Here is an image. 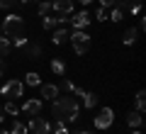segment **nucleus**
I'll return each mask as SVG.
<instances>
[{"label": "nucleus", "instance_id": "28", "mask_svg": "<svg viewBox=\"0 0 146 134\" xmlns=\"http://www.w3.org/2000/svg\"><path fill=\"white\" fill-rule=\"evenodd\" d=\"M95 20H107V10H105V7H98V10H95Z\"/></svg>", "mask_w": 146, "mask_h": 134}, {"label": "nucleus", "instance_id": "3", "mask_svg": "<svg viewBox=\"0 0 146 134\" xmlns=\"http://www.w3.org/2000/svg\"><path fill=\"white\" fill-rule=\"evenodd\" d=\"M68 39H71V44H73V51L78 54V56H85V54L90 51V37L85 34V29H73L71 34H68Z\"/></svg>", "mask_w": 146, "mask_h": 134}, {"label": "nucleus", "instance_id": "12", "mask_svg": "<svg viewBox=\"0 0 146 134\" xmlns=\"http://www.w3.org/2000/svg\"><path fill=\"white\" fill-rule=\"evenodd\" d=\"M141 122H144V115L136 112V110H129V115H127V124H129V127H134V129H139Z\"/></svg>", "mask_w": 146, "mask_h": 134}, {"label": "nucleus", "instance_id": "32", "mask_svg": "<svg viewBox=\"0 0 146 134\" xmlns=\"http://www.w3.org/2000/svg\"><path fill=\"white\" fill-rule=\"evenodd\" d=\"M5 71H7V61H5V59H0V76H5Z\"/></svg>", "mask_w": 146, "mask_h": 134}, {"label": "nucleus", "instance_id": "7", "mask_svg": "<svg viewBox=\"0 0 146 134\" xmlns=\"http://www.w3.org/2000/svg\"><path fill=\"white\" fill-rule=\"evenodd\" d=\"M73 25V29H85V27L93 22V17H90V12H85V10H80V12H76V15L68 20Z\"/></svg>", "mask_w": 146, "mask_h": 134}, {"label": "nucleus", "instance_id": "5", "mask_svg": "<svg viewBox=\"0 0 146 134\" xmlns=\"http://www.w3.org/2000/svg\"><path fill=\"white\" fill-rule=\"evenodd\" d=\"M112 122H115V110H112V107H102L93 124H95V129H110Z\"/></svg>", "mask_w": 146, "mask_h": 134}, {"label": "nucleus", "instance_id": "25", "mask_svg": "<svg viewBox=\"0 0 146 134\" xmlns=\"http://www.w3.org/2000/svg\"><path fill=\"white\" fill-rule=\"evenodd\" d=\"M122 15H124V12H122L119 7H112V12H110V20H112V22H119Z\"/></svg>", "mask_w": 146, "mask_h": 134}, {"label": "nucleus", "instance_id": "1", "mask_svg": "<svg viewBox=\"0 0 146 134\" xmlns=\"http://www.w3.org/2000/svg\"><path fill=\"white\" fill-rule=\"evenodd\" d=\"M78 103L73 95H66V98H54L51 100V115L58 119V122H66V124H73L78 119Z\"/></svg>", "mask_w": 146, "mask_h": 134}, {"label": "nucleus", "instance_id": "2", "mask_svg": "<svg viewBox=\"0 0 146 134\" xmlns=\"http://www.w3.org/2000/svg\"><path fill=\"white\" fill-rule=\"evenodd\" d=\"M0 34L7 37V39H12L17 34H25V17L22 15H7L3 20V32Z\"/></svg>", "mask_w": 146, "mask_h": 134}, {"label": "nucleus", "instance_id": "34", "mask_svg": "<svg viewBox=\"0 0 146 134\" xmlns=\"http://www.w3.org/2000/svg\"><path fill=\"white\" fill-rule=\"evenodd\" d=\"M20 5H29V3H36V0H17Z\"/></svg>", "mask_w": 146, "mask_h": 134}, {"label": "nucleus", "instance_id": "31", "mask_svg": "<svg viewBox=\"0 0 146 134\" xmlns=\"http://www.w3.org/2000/svg\"><path fill=\"white\" fill-rule=\"evenodd\" d=\"M115 3H117V0H100V7L107 10V7H115Z\"/></svg>", "mask_w": 146, "mask_h": 134}, {"label": "nucleus", "instance_id": "24", "mask_svg": "<svg viewBox=\"0 0 146 134\" xmlns=\"http://www.w3.org/2000/svg\"><path fill=\"white\" fill-rule=\"evenodd\" d=\"M42 27H44V29H49V32H51L54 27H58V25H56V17H49V15H46V17H44V22H42Z\"/></svg>", "mask_w": 146, "mask_h": 134}, {"label": "nucleus", "instance_id": "27", "mask_svg": "<svg viewBox=\"0 0 146 134\" xmlns=\"http://www.w3.org/2000/svg\"><path fill=\"white\" fill-rule=\"evenodd\" d=\"M129 5H131L129 0H117V3H115V7H119L122 12H127V10H129Z\"/></svg>", "mask_w": 146, "mask_h": 134}, {"label": "nucleus", "instance_id": "33", "mask_svg": "<svg viewBox=\"0 0 146 134\" xmlns=\"http://www.w3.org/2000/svg\"><path fill=\"white\" fill-rule=\"evenodd\" d=\"M146 29V17H139V32Z\"/></svg>", "mask_w": 146, "mask_h": 134}, {"label": "nucleus", "instance_id": "16", "mask_svg": "<svg viewBox=\"0 0 146 134\" xmlns=\"http://www.w3.org/2000/svg\"><path fill=\"white\" fill-rule=\"evenodd\" d=\"M25 56L27 59H39L42 56V47H39V44H29V47L25 49Z\"/></svg>", "mask_w": 146, "mask_h": 134}, {"label": "nucleus", "instance_id": "21", "mask_svg": "<svg viewBox=\"0 0 146 134\" xmlns=\"http://www.w3.org/2000/svg\"><path fill=\"white\" fill-rule=\"evenodd\" d=\"M36 12H39L42 17H46L49 12H51V0H42V3H39V7H36Z\"/></svg>", "mask_w": 146, "mask_h": 134}, {"label": "nucleus", "instance_id": "8", "mask_svg": "<svg viewBox=\"0 0 146 134\" xmlns=\"http://www.w3.org/2000/svg\"><path fill=\"white\" fill-rule=\"evenodd\" d=\"M42 107H44L42 98H29V100H25V105H22V110H25L29 117H36V115L42 112Z\"/></svg>", "mask_w": 146, "mask_h": 134}, {"label": "nucleus", "instance_id": "17", "mask_svg": "<svg viewBox=\"0 0 146 134\" xmlns=\"http://www.w3.org/2000/svg\"><path fill=\"white\" fill-rule=\"evenodd\" d=\"M51 73H56V76H63V73H66V63H63V59H54V61H51Z\"/></svg>", "mask_w": 146, "mask_h": 134}, {"label": "nucleus", "instance_id": "9", "mask_svg": "<svg viewBox=\"0 0 146 134\" xmlns=\"http://www.w3.org/2000/svg\"><path fill=\"white\" fill-rule=\"evenodd\" d=\"M51 10H56L58 15H68L73 12V0H51Z\"/></svg>", "mask_w": 146, "mask_h": 134}, {"label": "nucleus", "instance_id": "36", "mask_svg": "<svg viewBox=\"0 0 146 134\" xmlns=\"http://www.w3.org/2000/svg\"><path fill=\"white\" fill-rule=\"evenodd\" d=\"M5 119V110H3V105H0V122Z\"/></svg>", "mask_w": 146, "mask_h": 134}, {"label": "nucleus", "instance_id": "10", "mask_svg": "<svg viewBox=\"0 0 146 134\" xmlns=\"http://www.w3.org/2000/svg\"><path fill=\"white\" fill-rule=\"evenodd\" d=\"M136 39H139V29H134V27L124 29V34H122V44H124V47H131V44H136Z\"/></svg>", "mask_w": 146, "mask_h": 134}, {"label": "nucleus", "instance_id": "6", "mask_svg": "<svg viewBox=\"0 0 146 134\" xmlns=\"http://www.w3.org/2000/svg\"><path fill=\"white\" fill-rule=\"evenodd\" d=\"M27 132H32V134H51V124L46 122L44 117H32V122L27 124Z\"/></svg>", "mask_w": 146, "mask_h": 134}, {"label": "nucleus", "instance_id": "37", "mask_svg": "<svg viewBox=\"0 0 146 134\" xmlns=\"http://www.w3.org/2000/svg\"><path fill=\"white\" fill-rule=\"evenodd\" d=\"M80 5H90V3H93V0H78Z\"/></svg>", "mask_w": 146, "mask_h": 134}, {"label": "nucleus", "instance_id": "14", "mask_svg": "<svg viewBox=\"0 0 146 134\" xmlns=\"http://www.w3.org/2000/svg\"><path fill=\"white\" fill-rule=\"evenodd\" d=\"M10 49H12V41L7 39V37L0 34V59H5L7 54H10Z\"/></svg>", "mask_w": 146, "mask_h": 134}, {"label": "nucleus", "instance_id": "19", "mask_svg": "<svg viewBox=\"0 0 146 134\" xmlns=\"http://www.w3.org/2000/svg\"><path fill=\"white\" fill-rule=\"evenodd\" d=\"M134 103H136V112L144 115V107H146V93H144V90H139V93H136Z\"/></svg>", "mask_w": 146, "mask_h": 134}, {"label": "nucleus", "instance_id": "29", "mask_svg": "<svg viewBox=\"0 0 146 134\" xmlns=\"http://www.w3.org/2000/svg\"><path fill=\"white\" fill-rule=\"evenodd\" d=\"M63 88H66V90H68V93H76V88H78V85H76V83H71V81H68V78H66V81H63Z\"/></svg>", "mask_w": 146, "mask_h": 134}, {"label": "nucleus", "instance_id": "18", "mask_svg": "<svg viewBox=\"0 0 146 134\" xmlns=\"http://www.w3.org/2000/svg\"><path fill=\"white\" fill-rule=\"evenodd\" d=\"M83 105H85L88 110H93L95 105H98V95H95V93H88V90H85V93H83Z\"/></svg>", "mask_w": 146, "mask_h": 134}, {"label": "nucleus", "instance_id": "23", "mask_svg": "<svg viewBox=\"0 0 146 134\" xmlns=\"http://www.w3.org/2000/svg\"><path fill=\"white\" fill-rule=\"evenodd\" d=\"M17 5H20L17 0H0V10H15Z\"/></svg>", "mask_w": 146, "mask_h": 134}, {"label": "nucleus", "instance_id": "13", "mask_svg": "<svg viewBox=\"0 0 146 134\" xmlns=\"http://www.w3.org/2000/svg\"><path fill=\"white\" fill-rule=\"evenodd\" d=\"M68 34H71V32L68 29H63V27H56V29H54V34H51V44H63V41L68 39Z\"/></svg>", "mask_w": 146, "mask_h": 134}, {"label": "nucleus", "instance_id": "35", "mask_svg": "<svg viewBox=\"0 0 146 134\" xmlns=\"http://www.w3.org/2000/svg\"><path fill=\"white\" fill-rule=\"evenodd\" d=\"M71 134H90L88 129H78V132H71Z\"/></svg>", "mask_w": 146, "mask_h": 134}, {"label": "nucleus", "instance_id": "30", "mask_svg": "<svg viewBox=\"0 0 146 134\" xmlns=\"http://www.w3.org/2000/svg\"><path fill=\"white\" fill-rule=\"evenodd\" d=\"M139 10H141V3H139V0H134V3L129 5V12H131V15H139Z\"/></svg>", "mask_w": 146, "mask_h": 134}, {"label": "nucleus", "instance_id": "15", "mask_svg": "<svg viewBox=\"0 0 146 134\" xmlns=\"http://www.w3.org/2000/svg\"><path fill=\"white\" fill-rule=\"evenodd\" d=\"M25 85H32V88H34V85H42V76L34 73V71H29V73L25 76Z\"/></svg>", "mask_w": 146, "mask_h": 134}, {"label": "nucleus", "instance_id": "22", "mask_svg": "<svg viewBox=\"0 0 146 134\" xmlns=\"http://www.w3.org/2000/svg\"><path fill=\"white\" fill-rule=\"evenodd\" d=\"M10 134H27V124H25V122H17V119H15V124H12Z\"/></svg>", "mask_w": 146, "mask_h": 134}, {"label": "nucleus", "instance_id": "26", "mask_svg": "<svg viewBox=\"0 0 146 134\" xmlns=\"http://www.w3.org/2000/svg\"><path fill=\"white\" fill-rule=\"evenodd\" d=\"M12 39H15V47H27V37L25 34H17V37H12Z\"/></svg>", "mask_w": 146, "mask_h": 134}, {"label": "nucleus", "instance_id": "40", "mask_svg": "<svg viewBox=\"0 0 146 134\" xmlns=\"http://www.w3.org/2000/svg\"><path fill=\"white\" fill-rule=\"evenodd\" d=\"M139 3H141V0H139Z\"/></svg>", "mask_w": 146, "mask_h": 134}, {"label": "nucleus", "instance_id": "11", "mask_svg": "<svg viewBox=\"0 0 146 134\" xmlns=\"http://www.w3.org/2000/svg\"><path fill=\"white\" fill-rule=\"evenodd\" d=\"M42 98L44 100L58 98V85H54V83H44V85H42Z\"/></svg>", "mask_w": 146, "mask_h": 134}, {"label": "nucleus", "instance_id": "20", "mask_svg": "<svg viewBox=\"0 0 146 134\" xmlns=\"http://www.w3.org/2000/svg\"><path fill=\"white\" fill-rule=\"evenodd\" d=\"M3 110H5V115H12V117H17V115H20V107H17L15 100H7V103L3 105Z\"/></svg>", "mask_w": 146, "mask_h": 134}, {"label": "nucleus", "instance_id": "4", "mask_svg": "<svg viewBox=\"0 0 146 134\" xmlns=\"http://www.w3.org/2000/svg\"><path fill=\"white\" fill-rule=\"evenodd\" d=\"M0 93L5 95V98H10V100L22 98V93H25V83H22V81H17V78H10V81H5V83H3Z\"/></svg>", "mask_w": 146, "mask_h": 134}, {"label": "nucleus", "instance_id": "39", "mask_svg": "<svg viewBox=\"0 0 146 134\" xmlns=\"http://www.w3.org/2000/svg\"><path fill=\"white\" fill-rule=\"evenodd\" d=\"M131 134H141V132H139V129H134V132H131Z\"/></svg>", "mask_w": 146, "mask_h": 134}, {"label": "nucleus", "instance_id": "38", "mask_svg": "<svg viewBox=\"0 0 146 134\" xmlns=\"http://www.w3.org/2000/svg\"><path fill=\"white\" fill-rule=\"evenodd\" d=\"M0 134H10V132H7V129H0Z\"/></svg>", "mask_w": 146, "mask_h": 134}]
</instances>
